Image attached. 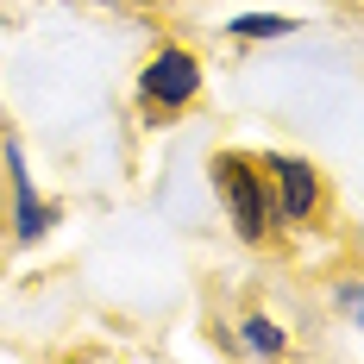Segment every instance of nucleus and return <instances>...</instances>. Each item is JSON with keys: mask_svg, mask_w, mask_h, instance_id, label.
I'll use <instances>...</instances> for the list:
<instances>
[{"mask_svg": "<svg viewBox=\"0 0 364 364\" xmlns=\"http://www.w3.org/2000/svg\"><path fill=\"white\" fill-rule=\"evenodd\" d=\"M214 182L226 188V201H232L239 232H245V239H257V232H264V220H270V201H264V188H257L252 164H245V157H220V164H214Z\"/></svg>", "mask_w": 364, "mask_h": 364, "instance_id": "f257e3e1", "label": "nucleus"}, {"mask_svg": "<svg viewBox=\"0 0 364 364\" xmlns=\"http://www.w3.org/2000/svg\"><path fill=\"white\" fill-rule=\"evenodd\" d=\"M139 88H145L151 107H182V101L201 88V70H195V57H188V50H157Z\"/></svg>", "mask_w": 364, "mask_h": 364, "instance_id": "f03ea898", "label": "nucleus"}, {"mask_svg": "<svg viewBox=\"0 0 364 364\" xmlns=\"http://www.w3.org/2000/svg\"><path fill=\"white\" fill-rule=\"evenodd\" d=\"M289 26H295V19H264V13H252V19H232V32H239V38H264V32L277 38V32H289Z\"/></svg>", "mask_w": 364, "mask_h": 364, "instance_id": "20e7f679", "label": "nucleus"}, {"mask_svg": "<svg viewBox=\"0 0 364 364\" xmlns=\"http://www.w3.org/2000/svg\"><path fill=\"white\" fill-rule=\"evenodd\" d=\"M245 339H252L257 352H277V346H283V333L270 327V321H252V327H245Z\"/></svg>", "mask_w": 364, "mask_h": 364, "instance_id": "39448f33", "label": "nucleus"}, {"mask_svg": "<svg viewBox=\"0 0 364 364\" xmlns=\"http://www.w3.org/2000/svg\"><path fill=\"white\" fill-rule=\"evenodd\" d=\"M270 170H277V182H283V214L301 220L308 208H314V170H308L301 157H277Z\"/></svg>", "mask_w": 364, "mask_h": 364, "instance_id": "7ed1b4c3", "label": "nucleus"}]
</instances>
